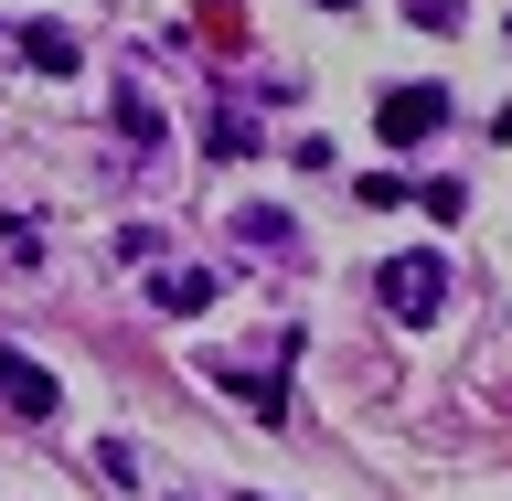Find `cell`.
<instances>
[{"label": "cell", "mask_w": 512, "mask_h": 501, "mask_svg": "<svg viewBox=\"0 0 512 501\" xmlns=\"http://www.w3.org/2000/svg\"><path fill=\"white\" fill-rule=\"evenodd\" d=\"M374 299H384V310H395V320H438V310H448V267H438V256H427V246H406V256H384Z\"/></svg>", "instance_id": "obj_1"}, {"label": "cell", "mask_w": 512, "mask_h": 501, "mask_svg": "<svg viewBox=\"0 0 512 501\" xmlns=\"http://www.w3.org/2000/svg\"><path fill=\"white\" fill-rule=\"evenodd\" d=\"M374 128H384V150H416V139H438L448 128V86H395L374 107Z\"/></svg>", "instance_id": "obj_2"}, {"label": "cell", "mask_w": 512, "mask_h": 501, "mask_svg": "<svg viewBox=\"0 0 512 501\" xmlns=\"http://www.w3.org/2000/svg\"><path fill=\"white\" fill-rule=\"evenodd\" d=\"M0 406H11V416H32V427H43V416L64 406V384L43 374L32 352H11V342H0Z\"/></svg>", "instance_id": "obj_3"}, {"label": "cell", "mask_w": 512, "mask_h": 501, "mask_svg": "<svg viewBox=\"0 0 512 501\" xmlns=\"http://www.w3.org/2000/svg\"><path fill=\"white\" fill-rule=\"evenodd\" d=\"M150 310H160V320L214 310V278H203V267H150Z\"/></svg>", "instance_id": "obj_4"}, {"label": "cell", "mask_w": 512, "mask_h": 501, "mask_svg": "<svg viewBox=\"0 0 512 501\" xmlns=\"http://www.w3.org/2000/svg\"><path fill=\"white\" fill-rule=\"evenodd\" d=\"M22 54H32V75H75V64H86V43H75L64 22H22Z\"/></svg>", "instance_id": "obj_5"}, {"label": "cell", "mask_w": 512, "mask_h": 501, "mask_svg": "<svg viewBox=\"0 0 512 501\" xmlns=\"http://www.w3.org/2000/svg\"><path fill=\"white\" fill-rule=\"evenodd\" d=\"M118 128H128V139H139V150H160V139H171V128H160V107H150V96H139V86H118Z\"/></svg>", "instance_id": "obj_6"}, {"label": "cell", "mask_w": 512, "mask_h": 501, "mask_svg": "<svg viewBox=\"0 0 512 501\" xmlns=\"http://www.w3.org/2000/svg\"><path fill=\"white\" fill-rule=\"evenodd\" d=\"M416 203H427V224H459V214H470V192H459V182H427Z\"/></svg>", "instance_id": "obj_7"}, {"label": "cell", "mask_w": 512, "mask_h": 501, "mask_svg": "<svg viewBox=\"0 0 512 501\" xmlns=\"http://www.w3.org/2000/svg\"><path fill=\"white\" fill-rule=\"evenodd\" d=\"M235 235H246V246H288L299 224H288V214H235Z\"/></svg>", "instance_id": "obj_8"}, {"label": "cell", "mask_w": 512, "mask_h": 501, "mask_svg": "<svg viewBox=\"0 0 512 501\" xmlns=\"http://www.w3.org/2000/svg\"><path fill=\"white\" fill-rule=\"evenodd\" d=\"M246 150H256V128L235 118V107H224V118H214V160H246Z\"/></svg>", "instance_id": "obj_9"}, {"label": "cell", "mask_w": 512, "mask_h": 501, "mask_svg": "<svg viewBox=\"0 0 512 501\" xmlns=\"http://www.w3.org/2000/svg\"><path fill=\"white\" fill-rule=\"evenodd\" d=\"M406 11H416V22H427V32H448V22H459V11H470V0H406Z\"/></svg>", "instance_id": "obj_10"}, {"label": "cell", "mask_w": 512, "mask_h": 501, "mask_svg": "<svg viewBox=\"0 0 512 501\" xmlns=\"http://www.w3.org/2000/svg\"><path fill=\"white\" fill-rule=\"evenodd\" d=\"M320 11H342V0H320Z\"/></svg>", "instance_id": "obj_11"}]
</instances>
